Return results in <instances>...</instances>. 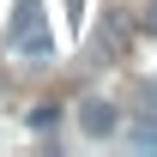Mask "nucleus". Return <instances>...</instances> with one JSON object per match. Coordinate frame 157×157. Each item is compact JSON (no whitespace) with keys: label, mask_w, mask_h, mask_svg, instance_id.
<instances>
[{"label":"nucleus","mask_w":157,"mask_h":157,"mask_svg":"<svg viewBox=\"0 0 157 157\" xmlns=\"http://www.w3.org/2000/svg\"><path fill=\"white\" fill-rule=\"evenodd\" d=\"M55 121H60L55 103H36V109H30V127H36V133H42V127H55Z\"/></svg>","instance_id":"4"},{"label":"nucleus","mask_w":157,"mask_h":157,"mask_svg":"<svg viewBox=\"0 0 157 157\" xmlns=\"http://www.w3.org/2000/svg\"><path fill=\"white\" fill-rule=\"evenodd\" d=\"M145 24H151V36H157V0H151V6H145Z\"/></svg>","instance_id":"5"},{"label":"nucleus","mask_w":157,"mask_h":157,"mask_svg":"<svg viewBox=\"0 0 157 157\" xmlns=\"http://www.w3.org/2000/svg\"><path fill=\"white\" fill-rule=\"evenodd\" d=\"M127 145H133V151H157V115L127 121Z\"/></svg>","instance_id":"3"},{"label":"nucleus","mask_w":157,"mask_h":157,"mask_svg":"<svg viewBox=\"0 0 157 157\" xmlns=\"http://www.w3.org/2000/svg\"><path fill=\"white\" fill-rule=\"evenodd\" d=\"M78 133H85V139L121 133V109H115V103H103V97H85V103H78Z\"/></svg>","instance_id":"1"},{"label":"nucleus","mask_w":157,"mask_h":157,"mask_svg":"<svg viewBox=\"0 0 157 157\" xmlns=\"http://www.w3.org/2000/svg\"><path fill=\"white\" fill-rule=\"evenodd\" d=\"M151 97H157V85H151Z\"/></svg>","instance_id":"6"},{"label":"nucleus","mask_w":157,"mask_h":157,"mask_svg":"<svg viewBox=\"0 0 157 157\" xmlns=\"http://www.w3.org/2000/svg\"><path fill=\"white\" fill-rule=\"evenodd\" d=\"M42 30V0H18L12 6V24H6V36H0V48H18L24 36H36Z\"/></svg>","instance_id":"2"}]
</instances>
